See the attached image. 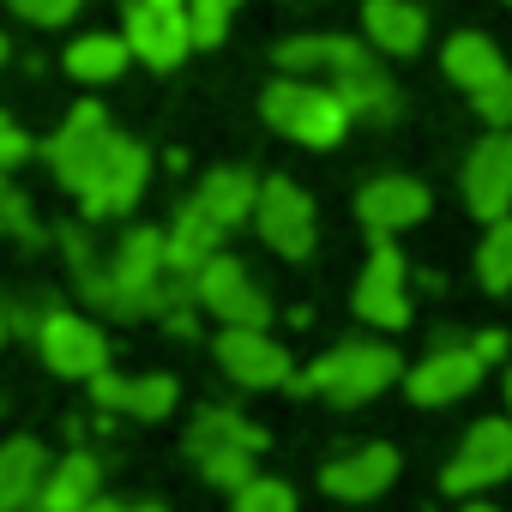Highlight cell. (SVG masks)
Returning a JSON list of instances; mask_svg holds the SVG:
<instances>
[{"label": "cell", "mask_w": 512, "mask_h": 512, "mask_svg": "<svg viewBox=\"0 0 512 512\" xmlns=\"http://www.w3.org/2000/svg\"><path fill=\"white\" fill-rule=\"evenodd\" d=\"M404 380V356L380 338H344L332 344L314 368H302L290 380V392H308V398H326L332 410H356V404H374L386 386Z\"/></svg>", "instance_id": "cell-1"}, {"label": "cell", "mask_w": 512, "mask_h": 512, "mask_svg": "<svg viewBox=\"0 0 512 512\" xmlns=\"http://www.w3.org/2000/svg\"><path fill=\"white\" fill-rule=\"evenodd\" d=\"M260 115L272 121V133H284V139H296V145H308V151L344 145V133H350V121H356L350 103H344L326 79H296V73H284V79L266 85Z\"/></svg>", "instance_id": "cell-2"}, {"label": "cell", "mask_w": 512, "mask_h": 512, "mask_svg": "<svg viewBox=\"0 0 512 512\" xmlns=\"http://www.w3.org/2000/svg\"><path fill=\"white\" fill-rule=\"evenodd\" d=\"M109 284H115V320H151L169 308L175 284H169V253H163V229L133 223L115 253H109Z\"/></svg>", "instance_id": "cell-3"}, {"label": "cell", "mask_w": 512, "mask_h": 512, "mask_svg": "<svg viewBox=\"0 0 512 512\" xmlns=\"http://www.w3.org/2000/svg\"><path fill=\"white\" fill-rule=\"evenodd\" d=\"M109 145H115V127H109V109L103 103H79L67 121H61V133L43 145V157H49V169H55V181L85 205L91 193H97V181H103V163H109Z\"/></svg>", "instance_id": "cell-4"}, {"label": "cell", "mask_w": 512, "mask_h": 512, "mask_svg": "<svg viewBox=\"0 0 512 512\" xmlns=\"http://www.w3.org/2000/svg\"><path fill=\"white\" fill-rule=\"evenodd\" d=\"M187 284H193L199 314L217 320V326H272V296L247 278V266L235 253H211Z\"/></svg>", "instance_id": "cell-5"}, {"label": "cell", "mask_w": 512, "mask_h": 512, "mask_svg": "<svg viewBox=\"0 0 512 512\" xmlns=\"http://www.w3.org/2000/svg\"><path fill=\"white\" fill-rule=\"evenodd\" d=\"M211 356H217V368H223L235 386H247V392H290V380H296V362H290V350L272 338V326H217Z\"/></svg>", "instance_id": "cell-6"}, {"label": "cell", "mask_w": 512, "mask_h": 512, "mask_svg": "<svg viewBox=\"0 0 512 512\" xmlns=\"http://www.w3.org/2000/svg\"><path fill=\"white\" fill-rule=\"evenodd\" d=\"M350 314L380 326V332H404L410 326V266H404V253L392 235H374L368 247V266L350 290Z\"/></svg>", "instance_id": "cell-7"}, {"label": "cell", "mask_w": 512, "mask_h": 512, "mask_svg": "<svg viewBox=\"0 0 512 512\" xmlns=\"http://www.w3.org/2000/svg\"><path fill=\"white\" fill-rule=\"evenodd\" d=\"M253 229H260V241L278 253V260H308V253H314V241H320L314 199H308V193H302L290 175H272V181H260Z\"/></svg>", "instance_id": "cell-8"}, {"label": "cell", "mask_w": 512, "mask_h": 512, "mask_svg": "<svg viewBox=\"0 0 512 512\" xmlns=\"http://www.w3.org/2000/svg\"><path fill=\"white\" fill-rule=\"evenodd\" d=\"M506 476H512V416H482V422H470L464 446L440 470V488L464 500V494H482Z\"/></svg>", "instance_id": "cell-9"}, {"label": "cell", "mask_w": 512, "mask_h": 512, "mask_svg": "<svg viewBox=\"0 0 512 512\" xmlns=\"http://www.w3.org/2000/svg\"><path fill=\"white\" fill-rule=\"evenodd\" d=\"M127 49L133 61L169 73L193 55V31H187V0H127Z\"/></svg>", "instance_id": "cell-10"}, {"label": "cell", "mask_w": 512, "mask_h": 512, "mask_svg": "<svg viewBox=\"0 0 512 512\" xmlns=\"http://www.w3.org/2000/svg\"><path fill=\"white\" fill-rule=\"evenodd\" d=\"M37 350L61 380H91L97 368H109V332L73 308H43L37 326Z\"/></svg>", "instance_id": "cell-11"}, {"label": "cell", "mask_w": 512, "mask_h": 512, "mask_svg": "<svg viewBox=\"0 0 512 512\" xmlns=\"http://www.w3.org/2000/svg\"><path fill=\"white\" fill-rule=\"evenodd\" d=\"M482 374H488V362L470 350V344H440V350H428L416 368H404V398L416 404V410H440V404H458V398H470L476 386H482Z\"/></svg>", "instance_id": "cell-12"}, {"label": "cell", "mask_w": 512, "mask_h": 512, "mask_svg": "<svg viewBox=\"0 0 512 512\" xmlns=\"http://www.w3.org/2000/svg\"><path fill=\"white\" fill-rule=\"evenodd\" d=\"M464 205L482 223L512 211V127H488V139L470 145V157H464Z\"/></svg>", "instance_id": "cell-13"}, {"label": "cell", "mask_w": 512, "mask_h": 512, "mask_svg": "<svg viewBox=\"0 0 512 512\" xmlns=\"http://www.w3.org/2000/svg\"><path fill=\"white\" fill-rule=\"evenodd\" d=\"M392 482H398V446H386V440H368V446H356V452L320 464V494H332V500H344V506H368V500H380Z\"/></svg>", "instance_id": "cell-14"}, {"label": "cell", "mask_w": 512, "mask_h": 512, "mask_svg": "<svg viewBox=\"0 0 512 512\" xmlns=\"http://www.w3.org/2000/svg\"><path fill=\"white\" fill-rule=\"evenodd\" d=\"M428 211H434V193H428L416 175H374V181H362V193H356V217H362L368 235L416 229Z\"/></svg>", "instance_id": "cell-15"}, {"label": "cell", "mask_w": 512, "mask_h": 512, "mask_svg": "<svg viewBox=\"0 0 512 512\" xmlns=\"http://www.w3.org/2000/svg\"><path fill=\"white\" fill-rule=\"evenodd\" d=\"M145 181H151V151H145L139 139H121V133H115L109 163H103V181H97V193H91L79 211H85V217H127V211L145 199Z\"/></svg>", "instance_id": "cell-16"}, {"label": "cell", "mask_w": 512, "mask_h": 512, "mask_svg": "<svg viewBox=\"0 0 512 512\" xmlns=\"http://www.w3.org/2000/svg\"><path fill=\"white\" fill-rule=\"evenodd\" d=\"M344 103H350V115L356 121H374V127H386V121H398V85H392V73L362 49L356 61H344L332 79H326Z\"/></svg>", "instance_id": "cell-17"}, {"label": "cell", "mask_w": 512, "mask_h": 512, "mask_svg": "<svg viewBox=\"0 0 512 512\" xmlns=\"http://www.w3.org/2000/svg\"><path fill=\"white\" fill-rule=\"evenodd\" d=\"M223 223L199 205V199H187L181 211H175V223L163 229V253H169V278H193L211 253H223Z\"/></svg>", "instance_id": "cell-18"}, {"label": "cell", "mask_w": 512, "mask_h": 512, "mask_svg": "<svg viewBox=\"0 0 512 512\" xmlns=\"http://www.w3.org/2000/svg\"><path fill=\"white\" fill-rule=\"evenodd\" d=\"M97 494H103V458L73 446L61 464H49V476H43V488H37L31 512H79V506H85V500H97Z\"/></svg>", "instance_id": "cell-19"}, {"label": "cell", "mask_w": 512, "mask_h": 512, "mask_svg": "<svg viewBox=\"0 0 512 512\" xmlns=\"http://www.w3.org/2000/svg\"><path fill=\"white\" fill-rule=\"evenodd\" d=\"M362 31L380 55H416L428 43V13L416 0H362Z\"/></svg>", "instance_id": "cell-20"}, {"label": "cell", "mask_w": 512, "mask_h": 512, "mask_svg": "<svg viewBox=\"0 0 512 512\" xmlns=\"http://www.w3.org/2000/svg\"><path fill=\"white\" fill-rule=\"evenodd\" d=\"M43 476H49V452H43V440H31V434L0 440V512H31Z\"/></svg>", "instance_id": "cell-21"}, {"label": "cell", "mask_w": 512, "mask_h": 512, "mask_svg": "<svg viewBox=\"0 0 512 512\" xmlns=\"http://www.w3.org/2000/svg\"><path fill=\"white\" fill-rule=\"evenodd\" d=\"M193 199H199L223 229H235V223L253 217V205H260V175L241 169V163H229V169H205V181H199Z\"/></svg>", "instance_id": "cell-22"}, {"label": "cell", "mask_w": 512, "mask_h": 512, "mask_svg": "<svg viewBox=\"0 0 512 512\" xmlns=\"http://www.w3.org/2000/svg\"><path fill=\"white\" fill-rule=\"evenodd\" d=\"M205 446H247V452H272V434L241 416V410H223V404H205L193 422H187V452L199 458Z\"/></svg>", "instance_id": "cell-23"}, {"label": "cell", "mask_w": 512, "mask_h": 512, "mask_svg": "<svg viewBox=\"0 0 512 512\" xmlns=\"http://www.w3.org/2000/svg\"><path fill=\"white\" fill-rule=\"evenodd\" d=\"M55 241H61L67 266H73V278H79V296H85V308H97V314H115V284H109V260H97L91 235H85L79 223H61V229H55Z\"/></svg>", "instance_id": "cell-24"}, {"label": "cell", "mask_w": 512, "mask_h": 512, "mask_svg": "<svg viewBox=\"0 0 512 512\" xmlns=\"http://www.w3.org/2000/svg\"><path fill=\"white\" fill-rule=\"evenodd\" d=\"M440 73H446L458 91H482L488 79L506 73V61H500V49H494L482 31H458V37L440 49Z\"/></svg>", "instance_id": "cell-25"}, {"label": "cell", "mask_w": 512, "mask_h": 512, "mask_svg": "<svg viewBox=\"0 0 512 512\" xmlns=\"http://www.w3.org/2000/svg\"><path fill=\"white\" fill-rule=\"evenodd\" d=\"M127 61H133V49H127V37H115V31L79 37V43H67V55H61V67H67L79 85H109V79L127 73Z\"/></svg>", "instance_id": "cell-26"}, {"label": "cell", "mask_w": 512, "mask_h": 512, "mask_svg": "<svg viewBox=\"0 0 512 512\" xmlns=\"http://www.w3.org/2000/svg\"><path fill=\"white\" fill-rule=\"evenodd\" d=\"M356 55H362L356 37H290V43H278V73H296V79L320 73V79H332Z\"/></svg>", "instance_id": "cell-27"}, {"label": "cell", "mask_w": 512, "mask_h": 512, "mask_svg": "<svg viewBox=\"0 0 512 512\" xmlns=\"http://www.w3.org/2000/svg\"><path fill=\"white\" fill-rule=\"evenodd\" d=\"M476 284L488 296H512V211L488 223L482 247H476Z\"/></svg>", "instance_id": "cell-28"}, {"label": "cell", "mask_w": 512, "mask_h": 512, "mask_svg": "<svg viewBox=\"0 0 512 512\" xmlns=\"http://www.w3.org/2000/svg\"><path fill=\"white\" fill-rule=\"evenodd\" d=\"M193 464H199V476H205L211 488H229V494H235L247 476H260V452H247V446H205Z\"/></svg>", "instance_id": "cell-29"}, {"label": "cell", "mask_w": 512, "mask_h": 512, "mask_svg": "<svg viewBox=\"0 0 512 512\" xmlns=\"http://www.w3.org/2000/svg\"><path fill=\"white\" fill-rule=\"evenodd\" d=\"M229 512H302V500L284 476H247L229 494Z\"/></svg>", "instance_id": "cell-30"}, {"label": "cell", "mask_w": 512, "mask_h": 512, "mask_svg": "<svg viewBox=\"0 0 512 512\" xmlns=\"http://www.w3.org/2000/svg\"><path fill=\"white\" fill-rule=\"evenodd\" d=\"M175 398H181L175 374H139V380H133V398H127V416H139V422H163V416L175 410Z\"/></svg>", "instance_id": "cell-31"}, {"label": "cell", "mask_w": 512, "mask_h": 512, "mask_svg": "<svg viewBox=\"0 0 512 512\" xmlns=\"http://www.w3.org/2000/svg\"><path fill=\"white\" fill-rule=\"evenodd\" d=\"M0 229H7L13 241H25V247H43V223H37V211H31V199L0 175Z\"/></svg>", "instance_id": "cell-32"}, {"label": "cell", "mask_w": 512, "mask_h": 512, "mask_svg": "<svg viewBox=\"0 0 512 512\" xmlns=\"http://www.w3.org/2000/svg\"><path fill=\"white\" fill-rule=\"evenodd\" d=\"M229 13H235V0H187L193 49H217V43L229 37Z\"/></svg>", "instance_id": "cell-33"}, {"label": "cell", "mask_w": 512, "mask_h": 512, "mask_svg": "<svg viewBox=\"0 0 512 512\" xmlns=\"http://www.w3.org/2000/svg\"><path fill=\"white\" fill-rule=\"evenodd\" d=\"M470 103H476V121L512 127V73H500V79H488L482 91H470Z\"/></svg>", "instance_id": "cell-34"}, {"label": "cell", "mask_w": 512, "mask_h": 512, "mask_svg": "<svg viewBox=\"0 0 512 512\" xmlns=\"http://www.w3.org/2000/svg\"><path fill=\"white\" fill-rule=\"evenodd\" d=\"M7 7H13L25 25H43V31H55V25H67V19H79V7H85V0H7Z\"/></svg>", "instance_id": "cell-35"}, {"label": "cell", "mask_w": 512, "mask_h": 512, "mask_svg": "<svg viewBox=\"0 0 512 512\" xmlns=\"http://www.w3.org/2000/svg\"><path fill=\"white\" fill-rule=\"evenodd\" d=\"M85 386H91V404H97L103 416H115V410H127V398H133V380H121L115 368H97V374H91Z\"/></svg>", "instance_id": "cell-36"}, {"label": "cell", "mask_w": 512, "mask_h": 512, "mask_svg": "<svg viewBox=\"0 0 512 512\" xmlns=\"http://www.w3.org/2000/svg\"><path fill=\"white\" fill-rule=\"evenodd\" d=\"M31 151H37V145H31V133H25V127L7 115V109H0V175H13V169L31 157Z\"/></svg>", "instance_id": "cell-37"}, {"label": "cell", "mask_w": 512, "mask_h": 512, "mask_svg": "<svg viewBox=\"0 0 512 512\" xmlns=\"http://www.w3.org/2000/svg\"><path fill=\"white\" fill-rule=\"evenodd\" d=\"M470 350L494 368V362H506V356H512V338H506L500 326H488V332H476V338H470Z\"/></svg>", "instance_id": "cell-38"}, {"label": "cell", "mask_w": 512, "mask_h": 512, "mask_svg": "<svg viewBox=\"0 0 512 512\" xmlns=\"http://www.w3.org/2000/svg\"><path fill=\"white\" fill-rule=\"evenodd\" d=\"M79 512H163L157 500H109V494H97V500H85Z\"/></svg>", "instance_id": "cell-39"}, {"label": "cell", "mask_w": 512, "mask_h": 512, "mask_svg": "<svg viewBox=\"0 0 512 512\" xmlns=\"http://www.w3.org/2000/svg\"><path fill=\"white\" fill-rule=\"evenodd\" d=\"M7 338H13V308H7V296H0V350H7Z\"/></svg>", "instance_id": "cell-40"}, {"label": "cell", "mask_w": 512, "mask_h": 512, "mask_svg": "<svg viewBox=\"0 0 512 512\" xmlns=\"http://www.w3.org/2000/svg\"><path fill=\"white\" fill-rule=\"evenodd\" d=\"M500 392H506V416H512V356H506V386Z\"/></svg>", "instance_id": "cell-41"}, {"label": "cell", "mask_w": 512, "mask_h": 512, "mask_svg": "<svg viewBox=\"0 0 512 512\" xmlns=\"http://www.w3.org/2000/svg\"><path fill=\"white\" fill-rule=\"evenodd\" d=\"M464 512H500V506H488V500H464Z\"/></svg>", "instance_id": "cell-42"}, {"label": "cell", "mask_w": 512, "mask_h": 512, "mask_svg": "<svg viewBox=\"0 0 512 512\" xmlns=\"http://www.w3.org/2000/svg\"><path fill=\"white\" fill-rule=\"evenodd\" d=\"M7 55H13V49H7V31H0V67H7Z\"/></svg>", "instance_id": "cell-43"}, {"label": "cell", "mask_w": 512, "mask_h": 512, "mask_svg": "<svg viewBox=\"0 0 512 512\" xmlns=\"http://www.w3.org/2000/svg\"><path fill=\"white\" fill-rule=\"evenodd\" d=\"M506 7H512V0H506Z\"/></svg>", "instance_id": "cell-44"}]
</instances>
